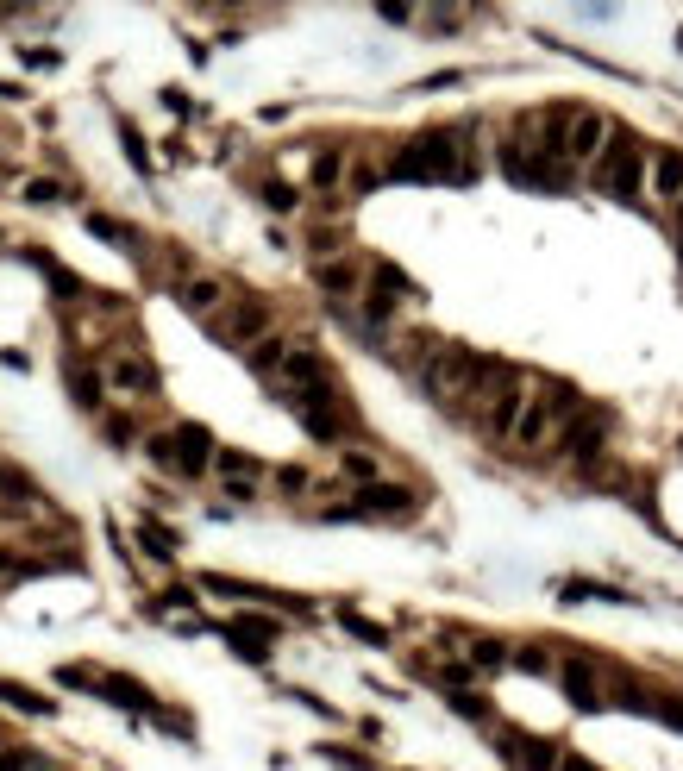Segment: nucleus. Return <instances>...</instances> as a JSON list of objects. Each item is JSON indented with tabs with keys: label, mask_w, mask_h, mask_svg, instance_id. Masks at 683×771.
Masks as SVG:
<instances>
[{
	"label": "nucleus",
	"mask_w": 683,
	"mask_h": 771,
	"mask_svg": "<svg viewBox=\"0 0 683 771\" xmlns=\"http://www.w3.org/2000/svg\"><path fill=\"white\" fill-rule=\"evenodd\" d=\"M138 540H145V552H151V558H176V546H182L176 533H170V527H157V521L138 527Z\"/></svg>",
	"instance_id": "23"
},
{
	"label": "nucleus",
	"mask_w": 683,
	"mask_h": 771,
	"mask_svg": "<svg viewBox=\"0 0 683 771\" xmlns=\"http://www.w3.org/2000/svg\"><path fill=\"white\" fill-rule=\"evenodd\" d=\"M351 514H389V521H408L414 514V496L395 483H364L358 496H351Z\"/></svg>",
	"instance_id": "8"
},
{
	"label": "nucleus",
	"mask_w": 683,
	"mask_h": 771,
	"mask_svg": "<svg viewBox=\"0 0 683 771\" xmlns=\"http://www.w3.org/2000/svg\"><path fill=\"white\" fill-rule=\"evenodd\" d=\"M276 483H282V489H308V471H301V464H289V471H276Z\"/></svg>",
	"instance_id": "39"
},
{
	"label": "nucleus",
	"mask_w": 683,
	"mask_h": 771,
	"mask_svg": "<svg viewBox=\"0 0 683 771\" xmlns=\"http://www.w3.org/2000/svg\"><path fill=\"white\" fill-rule=\"evenodd\" d=\"M564 696H571V703H577L583 715L608 709V703H602V684H596V671L583 665V659H571V665H564Z\"/></svg>",
	"instance_id": "14"
},
{
	"label": "nucleus",
	"mask_w": 683,
	"mask_h": 771,
	"mask_svg": "<svg viewBox=\"0 0 683 771\" xmlns=\"http://www.w3.org/2000/svg\"><path fill=\"white\" fill-rule=\"evenodd\" d=\"M452 709H458V715H477V721L489 715V703H483V696H452Z\"/></svg>",
	"instance_id": "38"
},
{
	"label": "nucleus",
	"mask_w": 683,
	"mask_h": 771,
	"mask_svg": "<svg viewBox=\"0 0 683 771\" xmlns=\"http://www.w3.org/2000/svg\"><path fill=\"white\" fill-rule=\"evenodd\" d=\"M602 138H608V120L596 107H577L571 113V132H564V163H590L602 151Z\"/></svg>",
	"instance_id": "4"
},
{
	"label": "nucleus",
	"mask_w": 683,
	"mask_h": 771,
	"mask_svg": "<svg viewBox=\"0 0 683 771\" xmlns=\"http://www.w3.org/2000/svg\"><path fill=\"white\" fill-rule=\"evenodd\" d=\"M652 201H683V151H652Z\"/></svg>",
	"instance_id": "12"
},
{
	"label": "nucleus",
	"mask_w": 683,
	"mask_h": 771,
	"mask_svg": "<svg viewBox=\"0 0 683 771\" xmlns=\"http://www.w3.org/2000/svg\"><path fill=\"white\" fill-rule=\"evenodd\" d=\"M558 771H596V765H583V759H558Z\"/></svg>",
	"instance_id": "41"
},
{
	"label": "nucleus",
	"mask_w": 683,
	"mask_h": 771,
	"mask_svg": "<svg viewBox=\"0 0 683 771\" xmlns=\"http://www.w3.org/2000/svg\"><path fill=\"white\" fill-rule=\"evenodd\" d=\"M101 383H107V389H120V395H151V389H157V370H151L145 358H113Z\"/></svg>",
	"instance_id": "10"
},
{
	"label": "nucleus",
	"mask_w": 683,
	"mask_h": 771,
	"mask_svg": "<svg viewBox=\"0 0 683 771\" xmlns=\"http://www.w3.org/2000/svg\"><path fill=\"white\" fill-rule=\"evenodd\" d=\"M345 182H351V195H364V189L383 182V170H376V163H345Z\"/></svg>",
	"instance_id": "27"
},
{
	"label": "nucleus",
	"mask_w": 683,
	"mask_h": 771,
	"mask_svg": "<svg viewBox=\"0 0 683 771\" xmlns=\"http://www.w3.org/2000/svg\"><path fill=\"white\" fill-rule=\"evenodd\" d=\"M521 408H527V383L514 377V370H502V377H496V395H489V408H483V427L496 433V439H508L514 420H521Z\"/></svg>",
	"instance_id": "3"
},
{
	"label": "nucleus",
	"mask_w": 683,
	"mask_h": 771,
	"mask_svg": "<svg viewBox=\"0 0 683 771\" xmlns=\"http://www.w3.org/2000/svg\"><path fill=\"white\" fill-rule=\"evenodd\" d=\"M339 621L351 627V634H358V640H370V646H383V627H376V621H364V615H351V609H339Z\"/></svg>",
	"instance_id": "30"
},
{
	"label": "nucleus",
	"mask_w": 683,
	"mask_h": 771,
	"mask_svg": "<svg viewBox=\"0 0 683 771\" xmlns=\"http://www.w3.org/2000/svg\"><path fill=\"white\" fill-rule=\"evenodd\" d=\"M264 333H270V308H264V301H232L226 320H220V339L239 345V352H245L251 339H264Z\"/></svg>",
	"instance_id": "5"
},
{
	"label": "nucleus",
	"mask_w": 683,
	"mask_h": 771,
	"mask_svg": "<svg viewBox=\"0 0 683 771\" xmlns=\"http://www.w3.org/2000/svg\"><path fill=\"white\" fill-rule=\"evenodd\" d=\"M502 659H508V652L496 640H477V652H470V665H502Z\"/></svg>",
	"instance_id": "35"
},
{
	"label": "nucleus",
	"mask_w": 683,
	"mask_h": 771,
	"mask_svg": "<svg viewBox=\"0 0 683 771\" xmlns=\"http://www.w3.org/2000/svg\"><path fill=\"white\" fill-rule=\"evenodd\" d=\"M226 640L239 646V659H270L276 621H264V615H232V621H226Z\"/></svg>",
	"instance_id": "7"
},
{
	"label": "nucleus",
	"mask_w": 683,
	"mask_h": 771,
	"mask_svg": "<svg viewBox=\"0 0 683 771\" xmlns=\"http://www.w3.org/2000/svg\"><path fill=\"white\" fill-rule=\"evenodd\" d=\"M282 352H289V345H282V339H270V333H264V339H251V345H245V364L257 370V377H276V364H282Z\"/></svg>",
	"instance_id": "20"
},
{
	"label": "nucleus",
	"mask_w": 683,
	"mask_h": 771,
	"mask_svg": "<svg viewBox=\"0 0 683 771\" xmlns=\"http://www.w3.org/2000/svg\"><path fill=\"white\" fill-rule=\"evenodd\" d=\"M0 771H51L38 746H0Z\"/></svg>",
	"instance_id": "21"
},
{
	"label": "nucleus",
	"mask_w": 683,
	"mask_h": 771,
	"mask_svg": "<svg viewBox=\"0 0 683 771\" xmlns=\"http://www.w3.org/2000/svg\"><path fill=\"white\" fill-rule=\"evenodd\" d=\"M376 13H383V19H395V26H402V19H414V7H408V0H376Z\"/></svg>",
	"instance_id": "36"
},
{
	"label": "nucleus",
	"mask_w": 683,
	"mask_h": 771,
	"mask_svg": "<svg viewBox=\"0 0 683 771\" xmlns=\"http://www.w3.org/2000/svg\"><path fill=\"white\" fill-rule=\"evenodd\" d=\"M170 446H176V477H201L207 458H214V439H207V427H195V420H182L170 433Z\"/></svg>",
	"instance_id": "6"
},
{
	"label": "nucleus",
	"mask_w": 683,
	"mask_h": 771,
	"mask_svg": "<svg viewBox=\"0 0 683 771\" xmlns=\"http://www.w3.org/2000/svg\"><path fill=\"white\" fill-rule=\"evenodd\" d=\"M69 389H76L82 408H101V389H107V383L94 377V370H69Z\"/></svg>",
	"instance_id": "24"
},
{
	"label": "nucleus",
	"mask_w": 683,
	"mask_h": 771,
	"mask_svg": "<svg viewBox=\"0 0 683 771\" xmlns=\"http://www.w3.org/2000/svg\"><path fill=\"white\" fill-rule=\"evenodd\" d=\"M427 389L445 395V402H464V395H477V377H483V358L464 352V345H439V352H427Z\"/></svg>",
	"instance_id": "1"
},
{
	"label": "nucleus",
	"mask_w": 683,
	"mask_h": 771,
	"mask_svg": "<svg viewBox=\"0 0 683 771\" xmlns=\"http://www.w3.org/2000/svg\"><path fill=\"white\" fill-rule=\"evenodd\" d=\"M665 721H671V728H683V703H671V709H665Z\"/></svg>",
	"instance_id": "42"
},
{
	"label": "nucleus",
	"mask_w": 683,
	"mask_h": 771,
	"mask_svg": "<svg viewBox=\"0 0 683 771\" xmlns=\"http://www.w3.org/2000/svg\"><path fill=\"white\" fill-rule=\"evenodd\" d=\"M552 427H558V408L546 402V395H539V402H527V408H521V420H514V433H508V439H514V446H539V439H546Z\"/></svg>",
	"instance_id": "13"
},
{
	"label": "nucleus",
	"mask_w": 683,
	"mask_h": 771,
	"mask_svg": "<svg viewBox=\"0 0 683 771\" xmlns=\"http://www.w3.org/2000/svg\"><path fill=\"white\" fill-rule=\"evenodd\" d=\"M19 57H26L32 69H51V63H57V51H51V44H32V51H19Z\"/></svg>",
	"instance_id": "37"
},
{
	"label": "nucleus",
	"mask_w": 683,
	"mask_h": 771,
	"mask_svg": "<svg viewBox=\"0 0 683 771\" xmlns=\"http://www.w3.org/2000/svg\"><path fill=\"white\" fill-rule=\"evenodd\" d=\"M107 439H120V446H126V439H132V420H126V414H113V420H107Z\"/></svg>",
	"instance_id": "40"
},
{
	"label": "nucleus",
	"mask_w": 683,
	"mask_h": 771,
	"mask_svg": "<svg viewBox=\"0 0 683 771\" xmlns=\"http://www.w3.org/2000/svg\"><path fill=\"white\" fill-rule=\"evenodd\" d=\"M226 502H257V477H226Z\"/></svg>",
	"instance_id": "33"
},
{
	"label": "nucleus",
	"mask_w": 683,
	"mask_h": 771,
	"mask_svg": "<svg viewBox=\"0 0 683 771\" xmlns=\"http://www.w3.org/2000/svg\"><path fill=\"white\" fill-rule=\"evenodd\" d=\"M633 151V132H621V126H608V138H602V151L590 157V182L596 189H608V176L621 170V157Z\"/></svg>",
	"instance_id": "15"
},
{
	"label": "nucleus",
	"mask_w": 683,
	"mask_h": 771,
	"mask_svg": "<svg viewBox=\"0 0 683 771\" xmlns=\"http://www.w3.org/2000/svg\"><path fill=\"white\" fill-rule=\"evenodd\" d=\"M640 182H646V151L633 145V151L621 157V170L608 176V195H615V201H633V195H640Z\"/></svg>",
	"instance_id": "17"
},
{
	"label": "nucleus",
	"mask_w": 683,
	"mask_h": 771,
	"mask_svg": "<svg viewBox=\"0 0 683 771\" xmlns=\"http://www.w3.org/2000/svg\"><path fill=\"white\" fill-rule=\"evenodd\" d=\"M0 703H7V709H26V715H57L51 696H38V690H26V684H7V677H0Z\"/></svg>",
	"instance_id": "19"
},
{
	"label": "nucleus",
	"mask_w": 683,
	"mask_h": 771,
	"mask_svg": "<svg viewBox=\"0 0 683 771\" xmlns=\"http://www.w3.org/2000/svg\"><path fill=\"white\" fill-rule=\"evenodd\" d=\"M395 308H402V295H395V289H383V283L370 276V289H364V314H370V320H389Z\"/></svg>",
	"instance_id": "22"
},
{
	"label": "nucleus",
	"mask_w": 683,
	"mask_h": 771,
	"mask_svg": "<svg viewBox=\"0 0 683 771\" xmlns=\"http://www.w3.org/2000/svg\"><path fill=\"white\" fill-rule=\"evenodd\" d=\"M339 471H345L351 483H376V471H383V464H376L370 452H345V458H339Z\"/></svg>",
	"instance_id": "25"
},
{
	"label": "nucleus",
	"mask_w": 683,
	"mask_h": 771,
	"mask_svg": "<svg viewBox=\"0 0 683 771\" xmlns=\"http://www.w3.org/2000/svg\"><path fill=\"white\" fill-rule=\"evenodd\" d=\"M314 283L326 289V295H358V283H364V270H358V257H326V264H314Z\"/></svg>",
	"instance_id": "11"
},
{
	"label": "nucleus",
	"mask_w": 683,
	"mask_h": 771,
	"mask_svg": "<svg viewBox=\"0 0 683 771\" xmlns=\"http://www.w3.org/2000/svg\"><path fill=\"white\" fill-rule=\"evenodd\" d=\"M264 207H270V214H295V189H289V182H264Z\"/></svg>",
	"instance_id": "26"
},
{
	"label": "nucleus",
	"mask_w": 683,
	"mask_h": 771,
	"mask_svg": "<svg viewBox=\"0 0 683 771\" xmlns=\"http://www.w3.org/2000/svg\"><path fill=\"white\" fill-rule=\"evenodd\" d=\"M182 308H188V314H220V308H226V283H214V276L182 283Z\"/></svg>",
	"instance_id": "16"
},
{
	"label": "nucleus",
	"mask_w": 683,
	"mask_h": 771,
	"mask_svg": "<svg viewBox=\"0 0 683 771\" xmlns=\"http://www.w3.org/2000/svg\"><path fill=\"white\" fill-rule=\"evenodd\" d=\"M514 665H521V671H533V677H546V671H552V659H546L539 646H521V652H514Z\"/></svg>",
	"instance_id": "31"
},
{
	"label": "nucleus",
	"mask_w": 683,
	"mask_h": 771,
	"mask_svg": "<svg viewBox=\"0 0 683 771\" xmlns=\"http://www.w3.org/2000/svg\"><path fill=\"white\" fill-rule=\"evenodd\" d=\"M276 389L282 395H308V389H326V358L314 352V345H289L276 364Z\"/></svg>",
	"instance_id": "2"
},
{
	"label": "nucleus",
	"mask_w": 683,
	"mask_h": 771,
	"mask_svg": "<svg viewBox=\"0 0 683 771\" xmlns=\"http://www.w3.org/2000/svg\"><path fill=\"white\" fill-rule=\"evenodd\" d=\"M88 232H94V239H113V245H132V232L120 220H107V214H88Z\"/></svg>",
	"instance_id": "29"
},
{
	"label": "nucleus",
	"mask_w": 683,
	"mask_h": 771,
	"mask_svg": "<svg viewBox=\"0 0 683 771\" xmlns=\"http://www.w3.org/2000/svg\"><path fill=\"white\" fill-rule=\"evenodd\" d=\"M19 577H32V565H26V558H13L7 546H0V583H19Z\"/></svg>",
	"instance_id": "34"
},
{
	"label": "nucleus",
	"mask_w": 683,
	"mask_h": 771,
	"mask_svg": "<svg viewBox=\"0 0 683 771\" xmlns=\"http://www.w3.org/2000/svg\"><path fill=\"white\" fill-rule=\"evenodd\" d=\"M214 464H220V477H257V458H245V452H214Z\"/></svg>",
	"instance_id": "28"
},
{
	"label": "nucleus",
	"mask_w": 683,
	"mask_h": 771,
	"mask_svg": "<svg viewBox=\"0 0 683 771\" xmlns=\"http://www.w3.org/2000/svg\"><path fill=\"white\" fill-rule=\"evenodd\" d=\"M220 7H245V0H220Z\"/></svg>",
	"instance_id": "43"
},
{
	"label": "nucleus",
	"mask_w": 683,
	"mask_h": 771,
	"mask_svg": "<svg viewBox=\"0 0 683 771\" xmlns=\"http://www.w3.org/2000/svg\"><path fill=\"white\" fill-rule=\"evenodd\" d=\"M502 753L514 771H558V759H564L552 740H527V734H502Z\"/></svg>",
	"instance_id": "9"
},
{
	"label": "nucleus",
	"mask_w": 683,
	"mask_h": 771,
	"mask_svg": "<svg viewBox=\"0 0 683 771\" xmlns=\"http://www.w3.org/2000/svg\"><path fill=\"white\" fill-rule=\"evenodd\" d=\"M26 201H32V207H57L63 189H57V182H26Z\"/></svg>",
	"instance_id": "32"
},
{
	"label": "nucleus",
	"mask_w": 683,
	"mask_h": 771,
	"mask_svg": "<svg viewBox=\"0 0 683 771\" xmlns=\"http://www.w3.org/2000/svg\"><path fill=\"white\" fill-rule=\"evenodd\" d=\"M308 176H314V189H320V195H333L339 182H345V151H339V145H326V151L314 157V170H308Z\"/></svg>",
	"instance_id": "18"
}]
</instances>
